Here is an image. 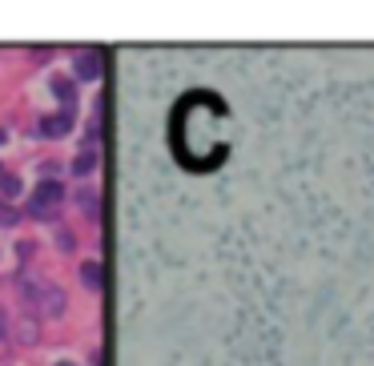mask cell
<instances>
[{
  "instance_id": "1",
  "label": "cell",
  "mask_w": 374,
  "mask_h": 366,
  "mask_svg": "<svg viewBox=\"0 0 374 366\" xmlns=\"http://www.w3.org/2000/svg\"><path fill=\"white\" fill-rule=\"evenodd\" d=\"M65 202V185L61 182H41L37 185V193H32V213L37 218H48V209L61 206Z\"/></svg>"
},
{
  "instance_id": "8",
  "label": "cell",
  "mask_w": 374,
  "mask_h": 366,
  "mask_svg": "<svg viewBox=\"0 0 374 366\" xmlns=\"http://www.w3.org/2000/svg\"><path fill=\"white\" fill-rule=\"evenodd\" d=\"M4 198H17V193H21V182H17V177H4Z\"/></svg>"
},
{
  "instance_id": "7",
  "label": "cell",
  "mask_w": 374,
  "mask_h": 366,
  "mask_svg": "<svg viewBox=\"0 0 374 366\" xmlns=\"http://www.w3.org/2000/svg\"><path fill=\"white\" fill-rule=\"evenodd\" d=\"M81 209H85L89 218H97V213H101V202H93V193H89V189H81Z\"/></svg>"
},
{
  "instance_id": "5",
  "label": "cell",
  "mask_w": 374,
  "mask_h": 366,
  "mask_svg": "<svg viewBox=\"0 0 374 366\" xmlns=\"http://www.w3.org/2000/svg\"><path fill=\"white\" fill-rule=\"evenodd\" d=\"M52 93H57V97H61V101H65V105H69L72 97H77V89H72V81H61V77H57V81H52Z\"/></svg>"
},
{
  "instance_id": "10",
  "label": "cell",
  "mask_w": 374,
  "mask_h": 366,
  "mask_svg": "<svg viewBox=\"0 0 374 366\" xmlns=\"http://www.w3.org/2000/svg\"><path fill=\"white\" fill-rule=\"evenodd\" d=\"M0 338H4V318H0Z\"/></svg>"
},
{
  "instance_id": "12",
  "label": "cell",
  "mask_w": 374,
  "mask_h": 366,
  "mask_svg": "<svg viewBox=\"0 0 374 366\" xmlns=\"http://www.w3.org/2000/svg\"><path fill=\"white\" fill-rule=\"evenodd\" d=\"M0 182H4V169H0Z\"/></svg>"
},
{
  "instance_id": "2",
  "label": "cell",
  "mask_w": 374,
  "mask_h": 366,
  "mask_svg": "<svg viewBox=\"0 0 374 366\" xmlns=\"http://www.w3.org/2000/svg\"><path fill=\"white\" fill-rule=\"evenodd\" d=\"M97 73H101L97 52H81V57H77V77H85V81H89V77H97Z\"/></svg>"
},
{
  "instance_id": "3",
  "label": "cell",
  "mask_w": 374,
  "mask_h": 366,
  "mask_svg": "<svg viewBox=\"0 0 374 366\" xmlns=\"http://www.w3.org/2000/svg\"><path fill=\"white\" fill-rule=\"evenodd\" d=\"M41 129H45L48 137H61V133H69V117H65V113L45 117V121H41Z\"/></svg>"
},
{
  "instance_id": "9",
  "label": "cell",
  "mask_w": 374,
  "mask_h": 366,
  "mask_svg": "<svg viewBox=\"0 0 374 366\" xmlns=\"http://www.w3.org/2000/svg\"><path fill=\"white\" fill-rule=\"evenodd\" d=\"M0 226H17V213L8 206H0Z\"/></svg>"
},
{
  "instance_id": "6",
  "label": "cell",
  "mask_w": 374,
  "mask_h": 366,
  "mask_svg": "<svg viewBox=\"0 0 374 366\" xmlns=\"http://www.w3.org/2000/svg\"><path fill=\"white\" fill-rule=\"evenodd\" d=\"M97 165V153L93 149H85V153H81V157L72 161V169H77V173H89V169H93Z\"/></svg>"
},
{
  "instance_id": "4",
  "label": "cell",
  "mask_w": 374,
  "mask_h": 366,
  "mask_svg": "<svg viewBox=\"0 0 374 366\" xmlns=\"http://www.w3.org/2000/svg\"><path fill=\"white\" fill-rule=\"evenodd\" d=\"M81 282L97 294V290H101V266H97V262H85V266H81Z\"/></svg>"
},
{
  "instance_id": "11",
  "label": "cell",
  "mask_w": 374,
  "mask_h": 366,
  "mask_svg": "<svg viewBox=\"0 0 374 366\" xmlns=\"http://www.w3.org/2000/svg\"><path fill=\"white\" fill-rule=\"evenodd\" d=\"M57 366H72V363H57Z\"/></svg>"
}]
</instances>
